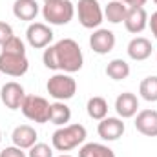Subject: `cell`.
<instances>
[{"mask_svg": "<svg viewBox=\"0 0 157 157\" xmlns=\"http://www.w3.org/2000/svg\"><path fill=\"white\" fill-rule=\"evenodd\" d=\"M90 48L97 53V55H106L115 48V35L110 29H95L90 35Z\"/></svg>", "mask_w": 157, "mask_h": 157, "instance_id": "obj_10", "label": "cell"}, {"mask_svg": "<svg viewBox=\"0 0 157 157\" xmlns=\"http://www.w3.org/2000/svg\"><path fill=\"white\" fill-rule=\"evenodd\" d=\"M42 60L48 70H60L64 73H75L84 64L82 49L73 39H62L55 46H48Z\"/></svg>", "mask_w": 157, "mask_h": 157, "instance_id": "obj_1", "label": "cell"}, {"mask_svg": "<svg viewBox=\"0 0 157 157\" xmlns=\"http://www.w3.org/2000/svg\"><path fill=\"white\" fill-rule=\"evenodd\" d=\"M124 26L133 35L141 33L148 26V13H146V9L144 7H128L126 18H124Z\"/></svg>", "mask_w": 157, "mask_h": 157, "instance_id": "obj_14", "label": "cell"}, {"mask_svg": "<svg viewBox=\"0 0 157 157\" xmlns=\"http://www.w3.org/2000/svg\"><path fill=\"white\" fill-rule=\"evenodd\" d=\"M2 53H9V55H26V46L20 37L13 35L7 42L2 44Z\"/></svg>", "mask_w": 157, "mask_h": 157, "instance_id": "obj_24", "label": "cell"}, {"mask_svg": "<svg viewBox=\"0 0 157 157\" xmlns=\"http://www.w3.org/2000/svg\"><path fill=\"white\" fill-rule=\"evenodd\" d=\"M29 68V60L26 55H9L0 53V71L9 77H22Z\"/></svg>", "mask_w": 157, "mask_h": 157, "instance_id": "obj_7", "label": "cell"}, {"mask_svg": "<svg viewBox=\"0 0 157 157\" xmlns=\"http://www.w3.org/2000/svg\"><path fill=\"white\" fill-rule=\"evenodd\" d=\"M135 130L146 137H157V112L155 110H143L135 117Z\"/></svg>", "mask_w": 157, "mask_h": 157, "instance_id": "obj_13", "label": "cell"}, {"mask_svg": "<svg viewBox=\"0 0 157 157\" xmlns=\"http://www.w3.org/2000/svg\"><path fill=\"white\" fill-rule=\"evenodd\" d=\"M152 42L148 39H144V37H135V39L130 40V44H128V57L132 59V60H137V62H141V60H146L150 55H152Z\"/></svg>", "mask_w": 157, "mask_h": 157, "instance_id": "obj_16", "label": "cell"}, {"mask_svg": "<svg viewBox=\"0 0 157 157\" xmlns=\"http://www.w3.org/2000/svg\"><path fill=\"white\" fill-rule=\"evenodd\" d=\"M70 119H71V110L66 102L57 101L49 106V122L57 126H64L66 122H70Z\"/></svg>", "mask_w": 157, "mask_h": 157, "instance_id": "obj_18", "label": "cell"}, {"mask_svg": "<svg viewBox=\"0 0 157 157\" xmlns=\"http://www.w3.org/2000/svg\"><path fill=\"white\" fill-rule=\"evenodd\" d=\"M11 139H13V144H15V146L22 148V150H29V148L37 143L39 135H37V132H35L33 126H29V124H20V126H17V128L13 130Z\"/></svg>", "mask_w": 157, "mask_h": 157, "instance_id": "obj_15", "label": "cell"}, {"mask_svg": "<svg viewBox=\"0 0 157 157\" xmlns=\"http://www.w3.org/2000/svg\"><path fill=\"white\" fill-rule=\"evenodd\" d=\"M40 7L37 0H15L13 4V15L18 18V20H35L37 15H39Z\"/></svg>", "mask_w": 157, "mask_h": 157, "instance_id": "obj_17", "label": "cell"}, {"mask_svg": "<svg viewBox=\"0 0 157 157\" xmlns=\"http://www.w3.org/2000/svg\"><path fill=\"white\" fill-rule=\"evenodd\" d=\"M121 2H124V4H126V0H121Z\"/></svg>", "mask_w": 157, "mask_h": 157, "instance_id": "obj_31", "label": "cell"}, {"mask_svg": "<svg viewBox=\"0 0 157 157\" xmlns=\"http://www.w3.org/2000/svg\"><path fill=\"white\" fill-rule=\"evenodd\" d=\"M75 15V6L70 0H55V2H46L42 7V17L53 26H66L71 22Z\"/></svg>", "mask_w": 157, "mask_h": 157, "instance_id": "obj_3", "label": "cell"}, {"mask_svg": "<svg viewBox=\"0 0 157 157\" xmlns=\"http://www.w3.org/2000/svg\"><path fill=\"white\" fill-rule=\"evenodd\" d=\"M84 141H86V128L82 124H68V126H62L51 137L53 148L59 150V152H70V150L77 148L78 144H82Z\"/></svg>", "mask_w": 157, "mask_h": 157, "instance_id": "obj_2", "label": "cell"}, {"mask_svg": "<svg viewBox=\"0 0 157 157\" xmlns=\"http://www.w3.org/2000/svg\"><path fill=\"white\" fill-rule=\"evenodd\" d=\"M124 130H126V126H124L122 119L119 117H104L97 126L99 137L102 141H117L119 137H122Z\"/></svg>", "mask_w": 157, "mask_h": 157, "instance_id": "obj_11", "label": "cell"}, {"mask_svg": "<svg viewBox=\"0 0 157 157\" xmlns=\"http://www.w3.org/2000/svg\"><path fill=\"white\" fill-rule=\"evenodd\" d=\"M28 157H53V152H51V148L46 143H35L29 148Z\"/></svg>", "mask_w": 157, "mask_h": 157, "instance_id": "obj_25", "label": "cell"}, {"mask_svg": "<svg viewBox=\"0 0 157 157\" xmlns=\"http://www.w3.org/2000/svg\"><path fill=\"white\" fill-rule=\"evenodd\" d=\"M0 141H2V133H0Z\"/></svg>", "mask_w": 157, "mask_h": 157, "instance_id": "obj_32", "label": "cell"}, {"mask_svg": "<svg viewBox=\"0 0 157 157\" xmlns=\"http://www.w3.org/2000/svg\"><path fill=\"white\" fill-rule=\"evenodd\" d=\"M26 39H28V44L31 48L42 49V48H48L49 42L53 40V31L49 26H46L42 22H33L26 29Z\"/></svg>", "mask_w": 157, "mask_h": 157, "instance_id": "obj_8", "label": "cell"}, {"mask_svg": "<svg viewBox=\"0 0 157 157\" xmlns=\"http://www.w3.org/2000/svg\"><path fill=\"white\" fill-rule=\"evenodd\" d=\"M77 15L80 26L88 28V29L99 28L102 24V18H104V11L97 0H78Z\"/></svg>", "mask_w": 157, "mask_h": 157, "instance_id": "obj_5", "label": "cell"}, {"mask_svg": "<svg viewBox=\"0 0 157 157\" xmlns=\"http://www.w3.org/2000/svg\"><path fill=\"white\" fill-rule=\"evenodd\" d=\"M0 99L4 102L6 108L9 110H20L24 99H26V91L18 82H6L0 90Z\"/></svg>", "mask_w": 157, "mask_h": 157, "instance_id": "obj_9", "label": "cell"}, {"mask_svg": "<svg viewBox=\"0 0 157 157\" xmlns=\"http://www.w3.org/2000/svg\"><path fill=\"white\" fill-rule=\"evenodd\" d=\"M49 102L44 99V97H39V95H26L20 110L26 117L33 122H39V124H44L49 121Z\"/></svg>", "mask_w": 157, "mask_h": 157, "instance_id": "obj_6", "label": "cell"}, {"mask_svg": "<svg viewBox=\"0 0 157 157\" xmlns=\"http://www.w3.org/2000/svg\"><path fill=\"white\" fill-rule=\"evenodd\" d=\"M86 110H88V115L91 119L102 121L108 115V102L104 97H91L86 104Z\"/></svg>", "mask_w": 157, "mask_h": 157, "instance_id": "obj_21", "label": "cell"}, {"mask_svg": "<svg viewBox=\"0 0 157 157\" xmlns=\"http://www.w3.org/2000/svg\"><path fill=\"white\" fill-rule=\"evenodd\" d=\"M154 2H155V4H157V0H154Z\"/></svg>", "mask_w": 157, "mask_h": 157, "instance_id": "obj_33", "label": "cell"}, {"mask_svg": "<svg viewBox=\"0 0 157 157\" xmlns=\"http://www.w3.org/2000/svg\"><path fill=\"white\" fill-rule=\"evenodd\" d=\"M59 157H71V155H68V154H62V155H59Z\"/></svg>", "mask_w": 157, "mask_h": 157, "instance_id": "obj_29", "label": "cell"}, {"mask_svg": "<svg viewBox=\"0 0 157 157\" xmlns=\"http://www.w3.org/2000/svg\"><path fill=\"white\" fill-rule=\"evenodd\" d=\"M106 75L113 80H122L128 78L130 75V64L122 59H113L108 66H106Z\"/></svg>", "mask_w": 157, "mask_h": 157, "instance_id": "obj_22", "label": "cell"}, {"mask_svg": "<svg viewBox=\"0 0 157 157\" xmlns=\"http://www.w3.org/2000/svg\"><path fill=\"white\" fill-rule=\"evenodd\" d=\"M11 37H13V28H11L7 22H2V20H0V46H2L4 42H7Z\"/></svg>", "mask_w": 157, "mask_h": 157, "instance_id": "obj_27", "label": "cell"}, {"mask_svg": "<svg viewBox=\"0 0 157 157\" xmlns=\"http://www.w3.org/2000/svg\"><path fill=\"white\" fill-rule=\"evenodd\" d=\"M126 13H128V6H126L124 2H121V0H112V2H108V6H106V9H104V17H106V20L112 22V24H121V22H124Z\"/></svg>", "mask_w": 157, "mask_h": 157, "instance_id": "obj_19", "label": "cell"}, {"mask_svg": "<svg viewBox=\"0 0 157 157\" xmlns=\"http://www.w3.org/2000/svg\"><path fill=\"white\" fill-rule=\"evenodd\" d=\"M46 2H55V0H44V4H46Z\"/></svg>", "mask_w": 157, "mask_h": 157, "instance_id": "obj_30", "label": "cell"}, {"mask_svg": "<svg viewBox=\"0 0 157 157\" xmlns=\"http://www.w3.org/2000/svg\"><path fill=\"white\" fill-rule=\"evenodd\" d=\"M78 157H115V152L101 143H88L78 150Z\"/></svg>", "mask_w": 157, "mask_h": 157, "instance_id": "obj_20", "label": "cell"}, {"mask_svg": "<svg viewBox=\"0 0 157 157\" xmlns=\"http://www.w3.org/2000/svg\"><path fill=\"white\" fill-rule=\"evenodd\" d=\"M48 93L55 99V101H68L77 93V82L70 73H55L53 77L48 80L46 84Z\"/></svg>", "mask_w": 157, "mask_h": 157, "instance_id": "obj_4", "label": "cell"}, {"mask_svg": "<svg viewBox=\"0 0 157 157\" xmlns=\"http://www.w3.org/2000/svg\"><path fill=\"white\" fill-rule=\"evenodd\" d=\"M139 110V99L132 91H124L115 99V112L121 119H130L137 115Z\"/></svg>", "mask_w": 157, "mask_h": 157, "instance_id": "obj_12", "label": "cell"}, {"mask_svg": "<svg viewBox=\"0 0 157 157\" xmlns=\"http://www.w3.org/2000/svg\"><path fill=\"white\" fill-rule=\"evenodd\" d=\"M0 157H28L26 155V152L22 150V148H18V146H7V148H4L2 152H0Z\"/></svg>", "mask_w": 157, "mask_h": 157, "instance_id": "obj_26", "label": "cell"}, {"mask_svg": "<svg viewBox=\"0 0 157 157\" xmlns=\"http://www.w3.org/2000/svg\"><path fill=\"white\" fill-rule=\"evenodd\" d=\"M148 24H150L152 35L157 39V11H155V13H152V17H150V20H148Z\"/></svg>", "mask_w": 157, "mask_h": 157, "instance_id": "obj_28", "label": "cell"}, {"mask_svg": "<svg viewBox=\"0 0 157 157\" xmlns=\"http://www.w3.org/2000/svg\"><path fill=\"white\" fill-rule=\"evenodd\" d=\"M139 93L144 101L148 102H157V75H152V77H146L141 86H139Z\"/></svg>", "mask_w": 157, "mask_h": 157, "instance_id": "obj_23", "label": "cell"}]
</instances>
